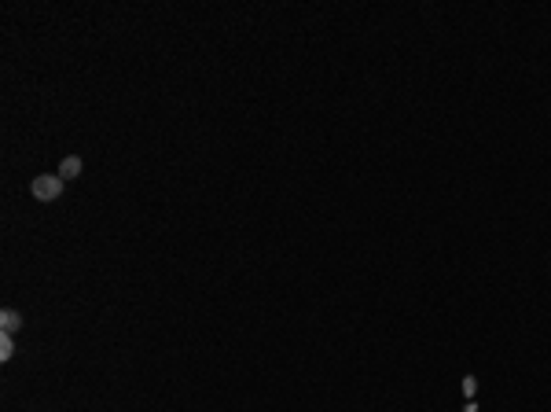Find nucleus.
<instances>
[{"label": "nucleus", "mask_w": 551, "mask_h": 412, "mask_svg": "<svg viewBox=\"0 0 551 412\" xmlns=\"http://www.w3.org/2000/svg\"><path fill=\"white\" fill-rule=\"evenodd\" d=\"M63 177L59 173H41V177H34V195L41 199V203H56V199L63 195Z\"/></svg>", "instance_id": "obj_1"}, {"label": "nucleus", "mask_w": 551, "mask_h": 412, "mask_svg": "<svg viewBox=\"0 0 551 412\" xmlns=\"http://www.w3.org/2000/svg\"><path fill=\"white\" fill-rule=\"evenodd\" d=\"M81 170H85V162H81L78 155H70V158H63L59 177H63V181H70V177H81Z\"/></svg>", "instance_id": "obj_2"}, {"label": "nucleus", "mask_w": 551, "mask_h": 412, "mask_svg": "<svg viewBox=\"0 0 551 412\" xmlns=\"http://www.w3.org/2000/svg\"><path fill=\"white\" fill-rule=\"evenodd\" d=\"M19 327H23V316H19L15 310H4V313H0V332H4V335H15Z\"/></svg>", "instance_id": "obj_3"}, {"label": "nucleus", "mask_w": 551, "mask_h": 412, "mask_svg": "<svg viewBox=\"0 0 551 412\" xmlns=\"http://www.w3.org/2000/svg\"><path fill=\"white\" fill-rule=\"evenodd\" d=\"M15 357V339L12 335H0V361H12Z\"/></svg>", "instance_id": "obj_4"}]
</instances>
